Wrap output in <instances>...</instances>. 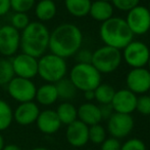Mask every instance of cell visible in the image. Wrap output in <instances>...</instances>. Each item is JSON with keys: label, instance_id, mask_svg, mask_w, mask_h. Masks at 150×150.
Here are the masks:
<instances>
[{"label": "cell", "instance_id": "6da1fadb", "mask_svg": "<svg viewBox=\"0 0 150 150\" xmlns=\"http://www.w3.org/2000/svg\"><path fill=\"white\" fill-rule=\"evenodd\" d=\"M83 33L81 29L71 23H62L50 32V52L67 60L74 57L83 44Z\"/></svg>", "mask_w": 150, "mask_h": 150}, {"label": "cell", "instance_id": "7a4b0ae2", "mask_svg": "<svg viewBox=\"0 0 150 150\" xmlns=\"http://www.w3.org/2000/svg\"><path fill=\"white\" fill-rule=\"evenodd\" d=\"M50 31L44 23L33 21L21 31V47L22 52L39 59L46 54L49 47Z\"/></svg>", "mask_w": 150, "mask_h": 150}, {"label": "cell", "instance_id": "3957f363", "mask_svg": "<svg viewBox=\"0 0 150 150\" xmlns=\"http://www.w3.org/2000/svg\"><path fill=\"white\" fill-rule=\"evenodd\" d=\"M99 36L104 45L120 50L126 47L134 39V35L131 32L126 20L119 17H112L103 22L99 28Z\"/></svg>", "mask_w": 150, "mask_h": 150}, {"label": "cell", "instance_id": "277c9868", "mask_svg": "<svg viewBox=\"0 0 150 150\" xmlns=\"http://www.w3.org/2000/svg\"><path fill=\"white\" fill-rule=\"evenodd\" d=\"M67 64L65 59L49 52L38 59V76L47 83L55 84L67 77Z\"/></svg>", "mask_w": 150, "mask_h": 150}, {"label": "cell", "instance_id": "5b68a950", "mask_svg": "<svg viewBox=\"0 0 150 150\" xmlns=\"http://www.w3.org/2000/svg\"><path fill=\"white\" fill-rule=\"evenodd\" d=\"M101 73L92 64L77 63L69 71V78L78 90H94L101 83Z\"/></svg>", "mask_w": 150, "mask_h": 150}, {"label": "cell", "instance_id": "8992f818", "mask_svg": "<svg viewBox=\"0 0 150 150\" xmlns=\"http://www.w3.org/2000/svg\"><path fill=\"white\" fill-rule=\"evenodd\" d=\"M122 61V52L111 46L103 45L97 48L92 55L91 64L101 73H112L120 66Z\"/></svg>", "mask_w": 150, "mask_h": 150}, {"label": "cell", "instance_id": "52a82bcc", "mask_svg": "<svg viewBox=\"0 0 150 150\" xmlns=\"http://www.w3.org/2000/svg\"><path fill=\"white\" fill-rule=\"evenodd\" d=\"M122 60L131 68H142L147 66L150 58V50L146 43L133 39L122 48Z\"/></svg>", "mask_w": 150, "mask_h": 150}, {"label": "cell", "instance_id": "ba28073f", "mask_svg": "<svg viewBox=\"0 0 150 150\" xmlns=\"http://www.w3.org/2000/svg\"><path fill=\"white\" fill-rule=\"evenodd\" d=\"M6 88L10 98L13 99L18 104L35 100L37 86L32 79L14 76Z\"/></svg>", "mask_w": 150, "mask_h": 150}, {"label": "cell", "instance_id": "9c48e42d", "mask_svg": "<svg viewBox=\"0 0 150 150\" xmlns=\"http://www.w3.org/2000/svg\"><path fill=\"white\" fill-rule=\"evenodd\" d=\"M21 47V32L9 24L0 28V55L3 58H12Z\"/></svg>", "mask_w": 150, "mask_h": 150}, {"label": "cell", "instance_id": "30bf717a", "mask_svg": "<svg viewBox=\"0 0 150 150\" xmlns=\"http://www.w3.org/2000/svg\"><path fill=\"white\" fill-rule=\"evenodd\" d=\"M133 35H144L150 30V11L148 7L137 5L128 11L125 19Z\"/></svg>", "mask_w": 150, "mask_h": 150}, {"label": "cell", "instance_id": "8fae6325", "mask_svg": "<svg viewBox=\"0 0 150 150\" xmlns=\"http://www.w3.org/2000/svg\"><path fill=\"white\" fill-rule=\"evenodd\" d=\"M135 126L134 118L131 114L115 112L107 119V132L110 137L122 139L132 133Z\"/></svg>", "mask_w": 150, "mask_h": 150}, {"label": "cell", "instance_id": "7c38bea8", "mask_svg": "<svg viewBox=\"0 0 150 150\" xmlns=\"http://www.w3.org/2000/svg\"><path fill=\"white\" fill-rule=\"evenodd\" d=\"M14 75L18 77L33 79L38 76V59L30 55L20 52L10 58Z\"/></svg>", "mask_w": 150, "mask_h": 150}, {"label": "cell", "instance_id": "4fadbf2b", "mask_svg": "<svg viewBox=\"0 0 150 150\" xmlns=\"http://www.w3.org/2000/svg\"><path fill=\"white\" fill-rule=\"evenodd\" d=\"M126 83L135 95H145L150 88V71L145 67L132 68L127 74Z\"/></svg>", "mask_w": 150, "mask_h": 150}, {"label": "cell", "instance_id": "5bb4252c", "mask_svg": "<svg viewBox=\"0 0 150 150\" xmlns=\"http://www.w3.org/2000/svg\"><path fill=\"white\" fill-rule=\"evenodd\" d=\"M137 95L132 93L128 88H122L120 90H115V94L111 101L115 112L122 114H132L136 111Z\"/></svg>", "mask_w": 150, "mask_h": 150}, {"label": "cell", "instance_id": "9a60e30c", "mask_svg": "<svg viewBox=\"0 0 150 150\" xmlns=\"http://www.w3.org/2000/svg\"><path fill=\"white\" fill-rule=\"evenodd\" d=\"M65 138L69 145L73 147H83L89 142V126L77 119L67 126Z\"/></svg>", "mask_w": 150, "mask_h": 150}, {"label": "cell", "instance_id": "2e32d148", "mask_svg": "<svg viewBox=\"0 0 150 150\" xmlns=\"http://www.w3.org/2000/svg\"><path fill=\"white\" fill-rule=\"evenodd\" d=\"M39 105L34 101L20 103L13 110V120L23 126L35 123L40 113Z\"/></svg>", "mask_w": 150, "mask_h": 150}, {"label": "cell", "instance_id": "e0dca14e", "mask_svg": "<svg viewBox=\"0 0 150 150\" xmlns=\"http://www.w3.org/2000/svg\"><path fill=\"white\" fill-rule=\"evenodd\" d=\"M35 123L38 130L45 135L55 134L62 126L55 110L53 109H44L40 111Z\"/></svg>", "mask_w": 150, "mask_h": 150}, {"label": "cell", "instance_id": "ac0fdd59", "mask_svg": "<svg viewBox=\"0 0 150 150\" xmlns=\"http://www.w3.org/2000/svg\"><path fill=\"white\" fill-rule=\"evenodd\" d=\"M78 119L88 126L100 123L102 117H101L99 105H96L92 102H86L81 104L78 108Z\"/></svg>", "mask_w": 150, "mask_h": 150}, {"label": "cell", "instance_id": "d6986e66", "mask_svg": "<svg viewBox=\"0 0 150 150\" xmlns=\"http://www.w3.org/2000/svg\"><path fill=\"white\" fill-rule=\"evenodd\" d=\"M35 100L38 105L42 106H51L58 100V94L56 90V86L53 83H47L37 88L35 95Z\"/></svg>", "mask_w": 150, "mask_h": 150}, {"label": "cell", "instance_id": "ffe728a7", "mask_svg": "<svg viewBox=\"0 0 150 150\" xmlns=\"http://www.w3.org/2000/svg\"><path fill=\"white\" fill-rule=\"evenodd\" d=\"M35 16L41 23L53 20L57 14V6L54 0H39L34 6Z\"/></svg>", "mask_w": 150, "mask_h": 150}, {"label": "cell", "instance_id": "44dd1931", "mask_svg": "<svg viewBox=\"0 0 150 150\" xmlns=\"http://www.w3.org/2000/svg\"><path fill=\"white\" fill-rule=\"evenodd\" d=\"M89 16L97 22H105L113 17V6L110 1L95 0L91 3Z\"/></svg>", "mask_w": 150, "mask_h": 150}, {"label": "cell", "instance_id": "7402d4cb", "mask_svg": "<svg viewBox=\"0 0 150 150\" xmlns=\"http://www.w3.org/2000/svg\"><path fill=\"white\" fill-rule=\"evenodd\" d=\"M91 3V0H64V7L71 16L84 18L89 14Z\"/></svg>", "mask_w": 150, "mask_h": 150}, {"label": "cell", "instance_id": "603a6c76", "mask_svg": "<svg viewBox=\"0 0 150 150\" xmlns=\"http://www.w3.org/2000/svg\"><path fill=\"white\" fill-rule=\"evenodd\" d=\"M61 124L69 126L78 119V108L71 102H62L55 110Z\"/></svg>", "mask_w": 150, "mask_h": 150}, {"label": "cell", "instance_id": "cb8c5ba5", "mask_svg": "<svg viewBox=\"0 0 150 150\" xmlns=\"http://www.w3.org/2000/svg\"><path fill=\"white\" fill-rule=\"evenodd\" d=\"M56 90L58 94V99H61L63 102H69L77 95L78 90L74 85L69 77H64L55 83Z\"/></svg>", "mask_w": 150, "mask_h": 150}, {"label": "cell", "instance_id": "d4e9b609", "mask_svg": "<svg viewBox=\"0 0 150 150\" xmlns=\"http://www.w3.org/2000/svg\"><path fill=\"white\" fill-rule=\"evenodd\" d=\"M95 100L99 103V105L102 104H110L115 94V90L113 86L107 83H100L94 90Z\"/></svg>", "mask_w": 150, "mask_h": 150}, {"label": "cell", "instance_id": "484cf974", "mask_svg": "<svg viewBox=\"0 0 150 150\" xmlns=\"http://www.w3.org/2000/svg\"><path fill=\"white\" fill-rule=\"evenodd\" d=\"M13 121V110L5 100L0 99V133L7 130Z\"/></svg>", "mask_w": 150, "mask_h": 150}, {"label": "cell", "instance_id": "4316f807", "mask_svg": "<svg viewBox=\"0 0 150 150\" xmlns=\"http://www.w3.org/2000/svg\"><path fill=\"white\" fill-rule=\"evenodd\" d=\"M11 61L8 58L0 59V86L7 85L9 81L14 77Z\"/></svg>", "mask_w": 150, "mask_h": 150}, {"label": "cell", "instance_id": "83f0119b", "mask_svg": "<svg viewBox=\"0 0 150 150\" xmlns=\"http://www.w3.org/2000/svg\"><path fill=\"white\" fill-rule=\"evenodd\" d=\"M106 139V130L100 123L89 126V141L93 144L101 145Z\"/></svg>", "mask_w": 150, "mask_h": 150}, {"label": "cell", "instance_id": "f1b7e54d", "mask_svg": "<svg viewBox=\"0 0 150 150\" xmlns=\"http://www.w3.org/2000/svg\"><path fill=\"white\" fill-rule=\"evenodd\" d=\"M10 24L13 28H16V30L23 31L29 24H30V18H29L28 14L25 12H13L10 16Z\"/></svg>", "mask_w": 150, "mask_h": 150}, {"label": "cell", "instance_id": "f546056e", "mask_svg": "<svg viewBox=\"0 0 150 150\" xmlns=\"http://www.w3.org/2000/svg\"><path fill=\"white\" fill-rule=\"evenodd\" d=\"M36 0H10V6L13 12H25L28 14L32 8H34Z\"/></svg>", "mask_w": 150, "mask_h": 150}, {"label": "cell", "instance_id": "4dcf8cb0", "mask_svg": "<svg viewBox=\"0 0 150 150\" xmlns=\"http://www.w3.org/2000/svg\"><path fill=\"white\" fill-rule=\"evenodd\" d=\"M113 8L120 10V11H130L137 5H139L140 0H110Z\"/></svg>", "mask_w": 150, "mask_h": 150}, {"label": "cell", "instance_id": "1f68e13d", "mask_svg": "<svg viewBox=\"0 0 150 150\" xmlns=\"http://www.w3.org/2000/svg\"><path fill=\"white\" fill-rule=\"evenodd\" d=\"M136 110L142 115H150V96L141 95L137 98Z\"/></svg>", "mask_w": 150, "mask_h": 150}, {"label": "cell", "instance_id": "d6a6232c", "mask_svg": "<svg viewBox=\"0 0 150 150\" xmlns=\"http://www.w3.org/2000/svg\"><path fill=\"white\" fill-rule=\"evenodd\" d=\"M120 150H147L146 145L141 139L131 138L122 143Z\"/></svg>", "mask_w": 150, "mask_h": 150}, {"label": "cell", "instance_id": "836d02e7", "mask_svg": "<svg viewBox=\"0 0 150 150\" xmlns=\"http://www.w3.org/2000/svg\"><path fill=\"white\" fill-rule=\"evenodd\" d=\"M92 55L93 52L89 50H85V48H80L75 55V58L77 63L80 64H91L92 62Z\"/></svg>", "mask_w": 150, "mask_h": 150}, {"label": "cell", "instance_id": "e575fe53", "mask_svg": "<svg viewBox=\"0 0 150 150\" xmlns=\"http://www.w3.org/2000/svg\"><path fill=\"white\" fill-rule=\"evenodd\" d=\"M122 143L120 142L119 139L109 137L106 138L100 145L101 150H120Z\"/></svg>", "mask_w": 150, "mask_h": 150}, {"label": "cell", "instance_id": "d590c367", "mask_svg": "<svg viewBox=\"0 0 150 150\" xmlns=\"http://www.w3.org/2000/svg\"><path fill=\"white\" fill-rule=\"evenodd\" d=\"M99 109H100V113H101V117H102V119L107 120L113 113H115V110H113L111 104L99 105Z\"/></svg>", "mask_w": 150, "mask_h": 150}, {"label": "cell", "instance_id": "8d00e7d4", "mask_svg": "<svg viewBox=\"0 0 150 150\" xmlns=\"http://www.w3.org/2000/svg\"><path fill=\"white\" fill-rule=\"evenodd\" d=\"M11 10L10 0H0V18L6 16Z\"/></svg>", "mask_w": 150, "mask_h": 150}, {"label": "cell", "instance_id": "74e56055", "mask_svg": "<svg viewBox=\"0 0 150 150\" xmlns=\"http://www.w3.org/2000/svg\"><path fill=\"white\" fill-rule=\"evenodd\" d=\"M84 97H85L87 102H92L93 100H95L94 90H87V92H84Z\"/></svg>", "mask_w": 150, "mask_h": 150}, {"label": "cell", "instance_id": "f35d334b", "mask_svg": "<svg viewBox=\"0 0 150 150\" xmlns=\"http://www.w3.org/2000/svg\"><path fill=\"white\" fill-rule=\"evenodd\" d=\"M2 150H23L20 146L16 144H5Z\"/></svg>", "mask_w": 150, "mask_h": 150}, {"label": "cell", "instance_id": "ab89813d", "mask_svg": "<svg viewBox=\"0 0 150 150\" xmlns=\"http://www.w3.org/2000/svg\"><path fill=\"white\" fill-rule=\"evenodd\" d=\"M4 146H5V140H4V137L2 136V134L0 133V150L3 149Z\"/></svg>", "mask_w": 150, "mask_h": 150}, {"label": "cell", "instance_id": "60d3db41", "mask_svg": "<svg viewBox=\"0 0 150 150\" xmlns=\"http://www.w3.org/2000/svg\"><path fill=\"white\" fill-rule=\"evenodd\" d=\"M30 150H50V149L46 148V147H35V148H32Z\"/></svg>", "mask_w": 150, "mask_h": 150}, {"label": "cell", "instance_id": "b9f144b4", "mask_svg": "<svg viewBox=\"0 0 150 150\" xmlns=\"http://www.w3.org/2000/svg\"><path fill=\"white\" fill-rule=\"evenodd\" d=\"M147 66H148V68H147V69L150 71V58H149V61H148V64H147Z\"/></svg>", "mask_w": 150, "mask_h": 150}, {"label": "cell", "instance_id": "7bdbcfd3", "mask_svg": "<svg viewBox=\"0 0 150 150\" xmlns=\"http://www.w3.org/2000/svg\"><path fill=\"white\" fill-rule=\"evenodd\" d=\"M100 1H110V0H100Z\"/></svg>", "mask_w": 150, "mask_h": 150}, {"label": "cell", "instance_id": "ee69618b", "mask_svg": "<svg viewBox=\"0 0 150 150\" xmlns=\"http://www.w3.org/2000/svg\"><path fill=\"white\" fill-rule=\"evenodd\" d=\"M1 26H2V24H1V20H0V28H1Z\"/></svg>", "mask_w": 150, "mask_h": 150}, {"label": "cell", "instance_id": "f6af8a7d", "mask_svg": "<svg viewBox=\"0 0 150 150\" xmlns=\"http://www.w3.org/2000/svg\"><path fill=\"white\" fill-rule=\"evenodd\" d=\"M148 9H149V11H150V4H149V7H148Z\"/></svg>", "mask_w": 150, "mask_h": 150}, {"label": "cell", "instance_id": "bcb514c9", "mask_svg": "<svg viewBox=\"0 0 150 150\" xmlns=\"http://www.w3.org/2000/svg\"><path fill=\"white\" fill-rule=\"evenodd\" d=\"M148 93H149V96H150V88H149V92Z\"/></svg>", "mask_w": 150, "mask_h": 150}]
</instances>
